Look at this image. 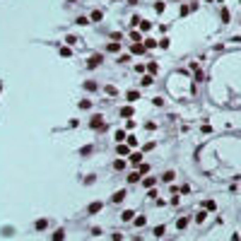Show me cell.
Listing matches in <instances>:
<instances>
[{
    "label": "cell",
    "mask_w": 241,
    "mask_h": 241,
    "mask_svg": "<svg viewBox=\"0 0 241 241\" xmlns=\"http://www.w3.org/2000/svg\"><path fill=\"white\" fill-rule=\"evenodd\" d=\"M101 63H104V55H101V53H94V55L87 60V68H89V70H94V68H99Z\"/></svg>",
    "instance_id": "1"
},
{
    "label": "cell",
    "mask_w": 241,
    "mask_h": 241,
    "mask_svg": "<svg viewBox=\"0 0 241 241\" xmlns=\"http://www.w3.org/2000/svg\"><path fill=\"white\" fill-rule=\"evenodd\" d=\"M89 128H94V130L104 128V116H101V114H94V116L89 118Z\"/></svg>",
    "instance_id": "2"
},
{
    "label": "cell",
    "mask_w": 241,
    "mask_h": 241,
    "mask_svg": "<svg viewBox=\"0 0 241 241\" xmlns=\"http://www.w3.org/2000/svg\"><path fill=\"white\" fill-rule=\"evenodd\" d=\"M142 159H145V154H142V152H130V164L135 166V169L142 164Z\"/></svg>",
    "instance_id": "3"
},
{
    "label": "cell",
    "mask_w": 241,
    "mask_h": 241,
    "mask_svg": "<svg viewBox=\"0 0 241 241\" xmlns=\"http://www.w3.org/2000/svg\"><path fill=\"white\" fill-rule=\"evenodd\" d=\"M101 210H104V205H101V202H99V200H94V202H92V205L87 208V212H89V215H99Z\"/></svg>",
    "instance_id": "4"
},
{
    "label": "cell",
    "mask_w": 241,
    "mask_h": 241,
    "mask_svg": "<svg viewBox=\"0 0 241 241\" xmlns=\"http://www.w3.org/2000/svg\"><path fill=\"white\" fill-rule=\"evenodd\" d=\"M125 193H128V191L121 188V191H116L114 195H111V200H114V202H123V200H125Z\"/></svg>",
    "instance_id": "5"
},
{
    "label": "cell",
    "mask_w": 241,
    "mask_h": 241,
    "mask_svg": "<svg viewBox=\"0 0 241 241\" xmlns=\"http://www.w3.org/2000/svg\"><path fill=\"white\" fill-rule=\"evenodd\" d=\"M154 183H157L154 176H145V178H142V186H145V188H154Z\"/></svg>",
    "instance_id": "6"
},
{
    "label": "cell",
    "mask_w": 241,
    "mask_h": 241,
    "mask_svg": "<svg viewBox=\"0 0 241 241\" xmlns=\"http://www.w3.org/2000/svg\"><path fill=\"white\" fill-rule=\"evenodd\" d=\"M116 152H118V154H130V147H128L125 142H118V145H116Z\"/></svg>",
    "instance_id": "7"
},
{
    "label": "cell",
    "mask_w": 241,
    "mask_h": 241,
    "mask_svg": "<svg viewBox=\"0 0 241 241\" xmlns=\"http://www.w3.org/2000/svg\"><path fill=\"white\" fill-rule=\"evenodd\" d=\"M125 138H128V133H125V130H121V128L114 133V140H116V142H125Z\"/></svg>",
    "instance_id": "8"
},
{
    "label": "cell",
    "mask_w": 241,
    "mask_h": 241,
    "mask_svg": "<svg viewBox=\"0 0 241 241\" xmlns=\"http://www.w3.org/2000/svg\"><path fill=\"white\" fill-rule=\"evenodd\" d=\"M145 51H147V48H145L142 44H133V46H130V53H135V55H142Z\"/></svg>",
    "instance_id": "9"
},
{
    "label": "cell",
    "mask_w": 241,
    "mask_h": 241,
    "mask_svg": "<svg viewBox=\"0 0 241 241\" xmlns=\"http://www.w3.org/2000/svg\"><path fill=\"white\" fill-rule=\"evenodd\" d=\"M34 227H36V232H44V229L48 227V219H36V222H34Z\"/></svg>",
    "instance_id": "10"
},
{
    "label": "cell",
    "mask_w": 241,
    "mask_h": 241,
    "mask_svg": "<svg viewBox=\"0 0 241 241\" xmlns=\"http://www.w3.org/2000/svg\"><path fill=\"white\" fill-rule=\"evenodd\" d=\"M193 219L198 222V224H202V222H205V219H208V210H200V212H198V215H195Z\"/></svg>",
    "instance_id": "11"
},
{
    "label": "cell",
    "mask_w": 241,
    "mask_h": 241,
    "mask_svg": "<svg viewBox=\"0 0 241 241\" xmlns=\"http://www.w3.org/2000/svg\"><path fill=\"white\" fill-rule=\"evenodd\" d=\"M174 178H176V174H174V171H164V176H162V181H164V183H174Z\"/></svg>",
    "instance_id": "12"
},
{
    "label": "cell",
    "mask_w": 241,
    "mask_h": 241,
    "mask_svg": "<svg viewBox=\"0 0 241 241\" xmlns=\"http://www.w3.org/2000/svg\"><path fill=\"white\" fill-rule=\"evenodd\" d=\"M142 181V176H140V171H133L130 176H128V183H140Z\"/></svg>",
    "instance_id": "13"
},
{
    "label": "cell",
    "mask_w": 241,
    "mask_h": 241,
    "mask_svg": "<svg viewBox=\"0 0 241 241\" xmlns=\"http://www.w3.org/2000/svg\"><path fill=\"white\" fill-rule=\"evenodd\" d=\"M138 171H140V176H147V174H150V164H147V162H142V164L138 166Z\"/></svg>",
    "instance_id": "14"
},
{
    "label": "cell",
    "mask_w": 241,
    "mask_h": 241,
    "mask_svg": "<svg viewBox=\"0 0 241 241\" xmlns=\"http://www.w3.org/2000/svg\"><path fill=\"white\" fill-rule=\"evenodd\" d=\"M133 217H135V212H133V210H125V212L121 215V219H123V222H133Z\"/></svg>",
    "instance_id": "15"
},
{
    "label": "cell",
    "mask_w": 241,
    "mask_h": 241,
    "mask_svg": "<svg viewBox=\"0 0 241 241\" xmlns=\"http://www.w3.org/2000/svg\"><path fill=\"white\" fill-rule=\"evenodd\" d=\"M65 239V229H55L53 232V241H63Z\"/></svg>",
    "instance_id": "16"
},
{
    "label": "cell",
    "mask_w": 241,
    "mask_h": 241,
    "mask_svg": "<svg viewBox=\"0 0 241 241\" xmlns=\"http://www.w3.org/2000/svg\"><path fill=\"white\" fill-rule=\"evenodd\" d=\"M142 46H145V48H157V46H159V41H154V39H145V41H142Z\"/></svg>",
    "instance_id": "17"
},
{
    "label": "cell",
    "mask_w": 241,
    "mask_h": 241,
    "mask_svg": "<svg viewBox=\"0 0 241 241\" xmlns=\"http://www.w3.org/2000/svg\"><path fill=\"white\" fill-rule=\"evenodd\" d=\"M121 116H123V118H130V116H133V106H123V108H121Z\"/></svg>",
    "instance_id": "18"
},
{
    "label": "cell",
    "mask_w": 241,
    "mask_h": 241,
    "mask_svg": "<svg viewBox=\"0 0 241 241\" xmlns=\"http://www.w3.org/2000/svg\"><path fill=\"white\" fill-rule=\"evenodd\" d=\"M125 99H128V101H138V99H140V92H135V89H133V92H128Z\"/></svg>",
    "instance_id": "19"
},
{
    "label": "cell",
    "mask_w": 241,
    "mask_h": 241,
    "mask_svg": "<svg viewBox=\"0 0 241 241\" xmlns=\"http://www.w3.org/2000/svg\"><path fill=\"white\" fill-rule=\"evenodd\" d=\"M125 145H128V147H138V138H135V135H128V138H125Z\"/></svg>",
    "instance_id": "20"
},
{
    "label": "cell",
    "mask_w": 241,
    "mask_h": 241,
    "mask_svg": "<svg viewBox=\"0 0 241 241\" xmlns=\"http://www.w3.org/2000/svg\"><path fill=\"white\" fill-rule=\"evenodd\" d=\"M152 29V22H147V20H140V31H150Z\"/></svg>",
    "instance_id": "21"
},
{
    "label": "cell",
    "mask_w": 241,
    "mask_h": 241,
    "mask_svg": "<svg viewBox=\"0 0 241 241\" xmlns=\"http://www.w3.org/2000/svg\"><path fill=\"white\" fill-rule=\"evenodd\" d=\"M60 55H63V58H70V55H72V48H70V46H60Z\"/></svg>",
    "instance_id": "22"
},
{
    "label": "cell",
    "mask_w": 241,
    "mask_h": 241,
    "mask_svg": "<svg viewBox=\"0 0 241 241\" xmlns=\"http://www.w3.org/2000/svg\"><path fill=\"white\" fill-rule=\"evenodd\" d=\"M101 17H104V12L101 10H94V12H92V22H101Z\"/></svg>",
    "instance_id": "23"
},
{
    "label": "cell",
    "mask_w": 241,
    "mask_h": 241,
    "mask_svg": "<svg viewBox=\"0 0 241 241\" xmlns=\"http://www.w3.org/2000/svg\"><path fill=\"white\" fill-rule=\"evenodd\" d=\"M152 82H154V80H152V75H145V77L140 80V84H142V87H150Z\"/></svg>",
    "instance_id": "24"
},
{
    "label": "cell",
    "mask_w": 241,
    "mask_h": 241,
    "mask_svg": "<svg viewBox=\"0 0 241 241\" xmlns=\"http://www.w3.org/2000/svg\"><path fill=\"white\" fill-rule=\"evenodd\" d=\"M205 210L215 212V210H217V202H215V200H205Z\"/></svg>",
    "instance_id": "25"
},
{
    "label": "cell",
    "mask_w": 241,
    "mask_h": 241,
    "mask_svg": "<svg viewBox=\"0 0 241 241\" xmlns=\"http://www.w3.org/2000/svg\"><path fill=\"white\" fill-rule=\"evenodd\" d=\"M133 222H135V227H145V224H147V217H142V215H140V217H135Z\"/></svg>",
    "instance_id": "26"
},
{
    "label": "cell",
    "mask_w": 241,
    "mask_h": 241,
    "mask_svg": "<svg viewBox=\"0 0 241 241\" xmlns=\"http://www.w3.org/2000/svg\"><path fill=\"white\" fill-rule=\"evenodd\" d=\"M104 89H106V94H111V97H116V94H118V89H116L114 84H106Z\"/></svg>",
    "instance_id": "27"
},
{
    "label": "cell",
    "mask_w": 241,
    "mask_h": 241,
    "mask_svg": "<svg viewBox=\"0 0 241 241\" xmlns=\"http://www.w3.org/2000/svg\"><path fill=\"white\" fill-rule=\"evenodd\" d=\"M164 10H166V3H162V0H159V3H154V12H159V15H162Z\"/></svg>",
    "instance_id": "28"
},
{
    "label": "cell",
    "mask_w": 241,
    "mask_h": 241,
    "mask_svg": "<svg viewBox=\"0 0 241 241\" xmlns=\"http://www.w3.org/2000/svg\"><path fill=\"white\" fill-rule=\"evenodd\" d=\"M77 106H80V108H84V111H89V108H92V101H89V99H82Z\"/></svg>",
    "instance_id": "29"
},
{
    "label": "cell",
    "mask_w": 241,
    "mask_h": 241,
    "mask_svg": "<svg viewBox=\"0 0 241 241\" xmlns=\"http://www.w3.org/2000/svg\"><path fill=\"white\" fill-rule=\"evenodd\" d=\"M186 227H188V219H186V217L176 222V229H186Z\"/></svg>",
    "instance_id": "30"
},
{
    "label": "cell",
    "mask_w": 241,
    "mask_h": 241,
    "mask_svg": "<svg viewBox=\"0 0 241 241\" xmlns=\"http://www.w3.org/2000/svg\"><path fill=\"white\" fill-rule=\"evenodd\" d=\"M164 232H166V227H164V224L154 227V236H164Z\"/></svg>",
    "instance_id": "31"
},
{
    "label": "cell",
    "mask_w": 241,
    "mask_h": 241,
    "mask_svg": "<svg viewBox=\"0 0 241 241\" xmlns=\"http://www.w3.org/2000/svg\"><path fill=\"white\" fill-rule=\"evenodd\" d=\"M118 48H121V44H116V41H114V44H108V46H106V51H111V53H116V51H118Z\"/></svg>",
    "instance_id": "32"
},
{
    "label": "cell",
    "mask_w": 241,
    "mask_h": 241,
    "mask_svg": "<svg viewBox=\"0 0 241 241\" xmlns=\"http://www.w3.org/2000/svg\"><path fill=\"white\" fill-rule=\"evenodd\" d=\"M147 70H150L152 75H157V72H159V65H157V63H150V65H147Z\"/></svg>",
    "instance_id": "33"
},
{
    "label": "cell",
    "mask_w": 241,
    "mask_h": 241,
    "mask_svg": "<svg viewBox=\"0 0 241 241\" xmlns=\"http://www.w3.org/2000/svg\"><path fill=\"white\" fill-rule=\"evenodd\" d=\"M222 22H229V10L222 7Z\"/></svg>",
    "instance_id": "34"
},
{
    "label": "cell",
    "mask_w": 241,
    "mask_h": 241,
    "mask_svg": "<svg viewBox=\"0 0 241 241\" xmlns=\"http://www.w3.org/2000/svg\"><path fill=\"white\" fill-rule=\"evenodd\" d=\"M150 150H154V142H147V145H145V147H142V150H140V152H142V154H145V152H150Z\"/></svg>",
    "instance_id": "35"
},
{
    "label": "cell",
    "mask_w": 241,
    "mask_h": 241,
    "mask_svg": "<svg viewBox=\"0 0 241 241\" xmlns=\"http://www.w3.org/2000/svg\"><path fill=\"white\" fill-rule=\"evenodd\" d=\"M84 89H87V92H94L97 84H94V82H84Z\"/></svg>",
    "instance_id": "36"
},
{
    "label": "cell",
    "mask_w": 241,
    "mask_h": 241,
    "mask_svg": "<svg viewBox=\"0 0 241 241\" xmlns=\"http://www.w3.org/2000/svg\"><path fill=\"white\" fill-rule=\"evenodd\" d=\"M178 12H181V17H186V15L191 12V7H186V5H181V10H178Z\"/></svg>",
    "instance_id": "37"
},
{
    "label": "cell",
    "mask_w": 241,
    "mask_h": 241,
    "mask_svg": "<svg viewBox=\"0 0 241 241\" xmlns=\"http://www.w3.org/2000/svg\"><path fill=\"white\" fill-rule=\"evenodd\" d=\"M89 152H92V145H84L82 150H80V154H89Z\"/></svg>",
    "instance_id": "38"
},
{
    "label": "cell",
    "mask_w": 241,
    "mask_h": 241,
    "mask_svg": "<svg viewBox=\"0 0 241 241\" xmlns=\"http://www.w3.org/2000/svg\"><path fill=\"white\" fill-rule=\"evenodd\" d=\"M114 166H116V169H125V162H123V159H118V162H114Z\"/></svg>",
    "instance_id": "39"
},
{
    "label": "cell",
    "mask_w": 241,
    "mask_h": 241,
    "mask_svg": "<svg viewBox=\"0 0 241 241\" xmlns=\"http://www.w3.org/2000/svg\"><path fill=\"white\" fill-rule=\"evenodd\" d=\"M77 24H82V27H84V24H89V20H87V17H77Z\"/></svg>",
    "instance_id": "40"
},
{
    "label": "cell",
    "mask_w": 241,
    "mask_h": 241,
    "mask_svg": "<svg viewBox=\"0 0 241 241\" xmlns=\"http://www.w3.org/2000/svg\"><path fill=\"white\" fill-rule=\"evenodd\" d=\"M217 3H224V0H217Z\"/></svg>",
    "instance_id": "41"
},
{
    "label": "cell",
    "mask_w": 241,
    "mask_h": 241,
    "mask_svg": "<svg viewBox=\"0 0 241 241\" xmlns=\"http://www.w3.org/2000/svg\"><path fill=\"white\" fill-rule=\"evenodd\" d=\"M174 3H178V0H174Z\"/></svg>",
    "instance_id": "42"
}]
</instances>
